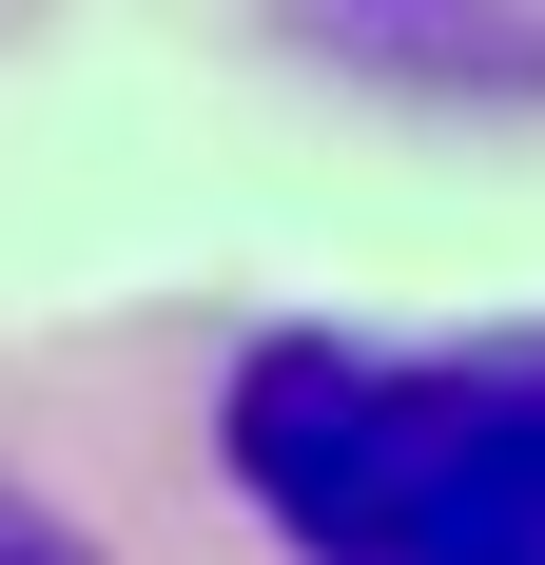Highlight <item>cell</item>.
Returning <instances> with one entry per match:
<instances>
[{
    "instance_id": "obj_1",
    "label": "cell",
    "mask_w": 545,
    "mask_h": 565,
    "mask_svg": "<svg viewBox=\"0 0 545 565\" xmlns=\"http://www.w3.org/2000/svg\"><path fill=\"white\" fill-rule=\"evenodd\" d=\"M234 488L312 565H545V351H254Z\"/></svg>"
},
{
    "instance_id": "obj_2",
    "label": "cell",
    "mask_w": 545,
    "mask_h": 565,
    "mask_svg": "<svg viewBox=\"0 0 545 565\" xmlns=\"http://www.w3.org/2000/svg\"><path fill=\"white\" fill-rule=\"evenodd\" d=\"M0 565H78V546H58V526H40V508H0Z\"/></svg>"
}]
</instances>
